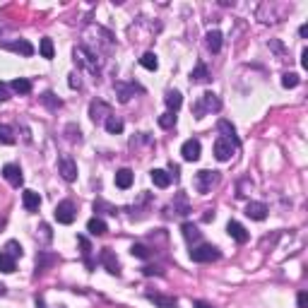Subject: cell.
<instances>
[{
	"instance_id": "6da1fadb",
	"label": "cell",
	"mask_w": 308,
	"mask_h": 308,
	"mask_svg": "<svg viewBox=\"0 0 308 308\" xmlns=\"http://www.w3.org/2000/svg\"><path fill=\"white\" fill-rule=\"evenodd\" d=\"M72 58H75V63L80 67H84L87 72H92L94 77H99V72H101V65H104V60L99 58V55H94L89 48H84V46H75V51H72Z\"/></svg>"
},
{
	"instance_id": "7a4b0ae2",
	"label": "cell",
	"mask_w": 308,
	"mask_h": 308,
	"mask_svg": "<svg viewBox=\"0 0 308 308\" xmlns=\"http://www.w3.org/2000/svg\"><path fill=\"white\" fill-rule=\"evenodd\" d=\"M222 108V101H219V96H217L215 92H205L195 101V106H193V116L195 118H205L207 113H217Z\"/></svg>"
},
{
	"instance_id": "3957f363",
	"label": "cell",
	"mask_w": 308,
	"mask_h": 308,
	"mask_svg": "<svg viewBox=\"0 0 308 308\" xmlns=\"http://www.w3.org/2000/svg\"><path fill=\"white\" fill-rule=\"evenodd\" d=\"M219 248L212 246V243H198L193 251H190V258L195 260V263H215L219 260Z\"/></svg>"
},
{
	"instance_id": "277c9868",
	"label": "cell",
	"mask_w": 308,
	"mask_h": 308,
	"mask_svg": "<svg viewBox=\"0 0 308 308\" xmlns=\"http://www.w3.org/2000/svg\"><path fill=\"white\" fill-rule=\"evenodd\" d=\"M217 181H219V174H217V171L202 169V171H198V176H195V188H198V193L207 195V193L212 190V186H217Z\"/></svg>"
},
{
	"instance_id": "5b68a950",
	"label": "cell",
	"mask_w": 308,
	"mask_h": 308,
	"mask_svg": "<svg viewBox=\"0 0 308 308\" xmlns=\"http://www.w3.org/2000/svg\"><path fill=\"white\" fill-rule=\"evenodd\" d=\"M77 217V210H75V202L72 200H63L55 205V219L58 224H72Z\"/></svg>"
},
{
	"instance_id": "8992f818",
	"label": "cell",
	"mask_w": 308,
	"mask_h": 308,
	"mask_svg": "<svg viewBox=\"0 0 308 308\" xmlns=\"http://www.w3.org/2000/svg\"><path fill=\"white\" fill-rule=\"evenodd\" d=\"M99 263L108 270V275L121 277V263H118V258H116V253H113L111 248H101V253H99Z\"/></svg>"
},
{
	"instance_id": "52a82bcc",
	"label": "cell",
	"mask_w": 308,
	"mask_h": 308,
	"mask_svg": "<svg viewBox=\"0 0 308 308\" xmlns=\"http://www.w3.org/2000/svg\"><path fill=\"white\" fill-rule=\"evenodd\" d=\"M58 174L65 178L67 183H72L75 178H77V164L72 161V157H67V154H63L60 159H58Z\"/></svg>"
},
{
	"instance_id": "ba28073f",
	"label": "cell",
	"mask_w": 308,
	"mask_h": 308,
	"mask_svg": "<svg viewBox=\"0 0 308 308\" xmlns=\"http://www.w3.org/2000/svg\"><path fill=\"white\" fill-rule=\"evenodd\" d=\"M234 152H236V145L231 140H227V137H219L215 142V157L219 161H229L234 157Z\"/></svg>"
},
{
	"instance_id": "9c48e42d",
	"label": "cell",
	"mask_w": 308,
	"mask_h": 308,
	"mask_svg": "<svg viewBox=\"0 0 308 308\" xmlns=\"http://www.w3.org/2000/svg\"><path fill=\"white\" fill-rule=\"evenodd\" d=\"M111 116V106L108 104H104V101H92V106H89V118H92L94 123H106V118Z\"/></svg>"
},
{
	"instance_id": "30bf717a",
	"label": "cell",
	"mask_w": 308,
	"mask_h": 308,
	"mask_svg": "<svg viewBox=\"0 0 308 308\" xmlns=\"http://www.w3.org/2000/svg\"><path fill=\"white\" fill-rule=\"evenodd\" d=\"M2 176H5V181H7L10 186H14V188H19L22 186V181H24L22 169H19L17 164H5V166H2Z\"/></svg>"
},
{
	"instance_id": "8fae6325",
	"label": "cell",
	"mask_w": 308,
	"mask_h": 308,
	"mask_svg": "<svg viewBox=\"0 0 308 308\" xmlns=\"http://www.w3.org/2000/svg\"><path fill=\"white\" fill-rule=\"evenodd\" d=\"M181 154L186 161H198L200 159V140H186L181 147Z\"/></svg>"
},
{
	"instance_id": "7c38bea8",
	"label": "cell",
	"mask_w": 308,
	"mask_h": 308,
	"mask_svg": "<svg viewBox=\"0 0 308 308\" xmlns=\"http://www.w3.org/2000/svg\"><path fill=\"white\" fill-rule=\"evenodd\" d=\"M22 205H24L27 212H36L41 207V195L36 190H24V193H22Z\"/></svg>"
},
{
	"instance_id": "4fadbf2b",
	"label": "cell",
	"mask_w": 308,
	"mask_h": 308,
	"mask_svg": "<svg viewBox=\"0 0 308 308\" xmlns=\"http://www.w3.org/2000/svg\"><path fill=\"white\" fill-rule=\"evenodd\" d=\"M246 215L251 217V219H255V222H263L268 217V205L265 202H248Z\"/></svg>"
},
{
	"instance_id": "5bb4252c",
	"label": "cell",
	"mask_w": 308,
	"mask_h": 308,
	"mask_svg": "<svg viewBox=\"0 0 308 308\" xmlns=\"http://www.w3.org/2000/svg\"><path fill=\"white\" fill-rule=\"evenodd\" d=\"M227 231H229V236H231L236 243H246V241H248V231H246V229H243V224H239V222H229Z\"/></svg>"
},
{
	"instance_id": "9a60e30c",
	"label": "cell",
	"mask_w": 308,
	"mask_h": 308,
	"mask_svg": "<svg viewBox=\"0 0 308 308\" xmlns=\"http://www.w3.org/2000/svg\"><path fill=\"white\" fill-rule=\"evenodd\" d=\"M5 48H7V51H12V53L34 55V46H31L27 39H19V41H12V43H5Z\"/></svg>"
},
{
	"instance_id": "2e32d148",
	"label": "cell",
	"mask_w": 308,
	"mask_h": 308,
	"mask_svg": "<svg viewBox=\"0 0 308 308\" xmlns=\"http://www.w3.org/2000/svg\"><path fill=\"white\" fill-rule=\"evenodd\" d=\"M147 299L154 304V306H159V308H178V301H176L174 296H164V294H152L149 292Z\"/></svg>"
},
{
	"instance_id": "e0dca14e",
	"label": "cell",
	"mask_w": 308,
	"mask_h": 308,
	"mask_svg": "<svg viewBox=\"0 0 308 308\" xmlns=\"http://www.w3.org/2000/svg\"><path fill=\"white\" fill-rule=\"evenodd\" d=\"M116 92H118V99L125 104V101H128L135 92H142V87H137V84H123V82H116Z\"/></svg>"
},
{
	"instance_id": "ac0fdd59",
	"label": "cell",
	"mask_w": 308,
	"mask_h": 308,
	"mask_svg": "<svg viewBox=\"0 0 308 308\" xmlns=\"http://www.w3.org/2000/svg\"><path fill=\"white\" fill-rule=\"evenodd\" d=\"M87 231H89L92 236H104V234L108 231V227L101 217H92V219L87 222Z\"/></svg>"
},
{
	"instance_id": "d6986e66",
	"label": "cell",
	"mask_w": 308,
	"mask_h": 308,
	"mask_svg": "<svg viewBox=\"0 0 308 308\" xmlns=\"http://www.w3.org/2000/svg\"><path fill=\"white\" fill-rule=\"evenodd\" d=\"M149 174H152V181H154V186L157 188L171 186V174H169V171H164V169H152Z\"/></svg>"
},
{
	"instance_id": "ffe728a7",
	"label": "cell",
	"mask_w": 308,
	"mask_h": 308,
	"mask_svg": "<svg viewBox=\"0 0 308 308\" xmlns=\"http://www.w3.org/2000/svg\"><path fill=\"white\" fill-rule=\"evenodd\" d=\"M190 82H198V84L210 82V70H207L205 63H198V65L193 67V72H190Z\"/></svg>"
},
{
	"instance_id": "44dd1931",
	"label": "cell",
	"mask_w": 308,
	"mask_h": 308,
	"mask_svg": "<svg viewBox=\"0 0 308 308\" xmlns=\"http://www.w3.org/2000/svg\"><path fill=\"white\" fill-rule=\"evenodd\" d=\"M181 231H183V239H186L188 243H198L200 241V229L195 227V224H190V222H186L183 227H181Z\"/></svg>"
},
{
	"instance_id": "7402d4cb",
	"label": "cell",
	"mask_w": 308,
	"mask_h": 308,
	"mask_svg": "<svg viewBox=\"0 0 308 308\" xmlns=\"http://www.w3.org/2000/svg\"><path fill=\"white\" fill-rule=\"evenodd\" d=\"M116 186L121 188V190H128V188L133 186V171L130 169H121L116 174Z\"/></svg>"
},
{
	"instance_id": "603a6c76",
	"label": "cell",
	"mask_w": 308,
	"mask_h": 308,
	"mask_svg": "<svg viewBox=\"0 0 308 308\" xmlns=\"http://www.w3.org/2000/svg\"><path fill=\"white\" fill-rule=\"evenodd\" d=\"M181 104H183V96H181V92H169L166 94V106H169V113H176L178 108H181Z\"/></svg>"
},
{
	"instance_id": "cb8c5ba5",
	"label": "cell",
	"mask_w": 308,
	"mask_h": 308,
	"mask_svg": "<svg viewBox=\"0 0 308 308\" xmlns=\"http://www.w3.org/2000/svg\"><path fill=\"white\" fill-rule=\"evenodd\" d=\"M10 89H12L14 94H29L31 92V82L24 80V77H17V80L10 82Z\"/></svg>"
},
{
	"instance_id": "d4e9b609",
	"label": "cell",
	"mask_w": 308,
	"mask_h": 308,
	"mask_svg": "<svg viewBox=\"0 0 308 308\" xmlns=\"http://www.w3.org/2000/svg\"><path fill=\"white\" fill-rule=\"evenodd\" d=\"M53 263H58V258H55V255L39 253V258H36V275H41L43 270L48 268V265H53Z\"/></svg>"
},
{
	"instance_id": "484cf974",
	"label": "cell",
	"mask_w": 308,
	"mask_h": 308,
	"mask_svg": "<svg viewBox=\"0 0 308 308\" xmlns=\"http://www.w3.org/2000/svg\"><path fill=\"white\" fill-rule=\"evenodd\" d=\"M219 133H224V137L227 140H231L236 147H239V137H236V130H234V125L229 121H219Z\"/></svg>"
},
{
	"instance_id": "4316f807",
	"label": "cell",
	"mask_w": 308,
	"mask_h": 308,
	"mask_svg": "<svg viewBox=\"0 0 308 308\" xmlns=\"http://www.w3.org/2000/svg\"><path fill=\"white\" fill-rule=\"evenodd\" d=\"M207 48H210L212 53H219V51H222V34H219V31H210V34H207Z\"/></svg>"
},
{
	"instance_id": "83f0119b",
	"label": "cell",
	"mask_w": 308,
	"mask_h": 308,
	"mask_svg": "<svg viewBox=\"0 0 308 308\" xmlns=\"http://www.w3.org/2000/svg\"><path fill=\"white\" fill-rule=\"evenodd\" d=\"M104 125H106V130L111 135H121L123 133V121L118 118V116H108Z\"/></svg>"
},
{
	"instance_id": "f1b7e54d",
	"label": "cell",
	"mask_w": 308,
	"mask_h": 308,
	"mask_svg": "<svg viewBox=\"0 0 308 308\" xmlns=\"http://www.w3.org/2000/svg\"><path fill=\"white\" fill-rule=\"evenodd\" d=\"M140 65L147 67V70H157L159 67V60H157V53H152V51H147V53H142V58H140Z\"/></svg>"
},
{
	"instance_id": "f546056e",
	"label": "cell",
	"mask_w": 308,
	"mask_h": 308,
	"mask_svg": "<svg viewBox=\"0 0 308 308\" xmlns=\"http://www.w3.org/2000/svg\"><path fill=\"white\" fill-rule=\"evenodd\" d=\"M2 253H7L12 260H17V258H22V255H24V251H22V246H19L17 241H7V243H5V251H2Z\"/></svg>"
},
{
	"instance_id": "4dcf8cb0",
	"label": "cell",
	"mask_w": 308,
	"mask_h": 308,
	"mask_svg": "<svg viewBox=\"0 0 308 308\" xmlns=\"http://www.w3.org/2000/svg\"><path fill=\"white\" fill-rule=\"evenodd\" d=\"M41 101H43V104H46L48 108H53V111L63 106V101H60V99H58L53 92H43V94H41Z\"/></svg>"
},
{
	"instance_id": "1f68e13d",
	"label": "cell",
	"mask_w": 308,
	"mask_h": 308,
	"mask_svg": "<svg viewBox=\"0 0 308 308\" xmlns=\"http://www.w3.org/2000/svg\"><path fill=\"white\" fill-rule=\"evenodd\" d=\"M77 243L82 246V255H84V263H87V268L92 270L94 268V263L89 260V253H92V246H89V241L84 239V236H77Z\"/></svg>"
},
{
	"instance_id": "d6a6232c",
	"label": "cell",
	"mask_w": 308,
	"mask_h": 308,
	"mask_svg": "<svg viewBox=\"0 0 308 308\" xmlns=\"http://www.w3.org/2000/svg\"><path fill=\"white\" fill-rule=\"evenodd\" d=\"M171 207H174L176 215H181V217H186L188 212H190V207H188V202H186V195H178V198H176V202L171 205Z\"/></svg>"
},
{
	"instance_id": "836d02e7",
	"label": "cell",
	"mask_w": 308,
	"mask_h": 308,
	"mask_svg": "<svg viewBox=\"0 0 308 308\" xmlns=\"http://www.w3.org/2000/svg\"><path fill=\"white\" fill-rule=\"evenodd\" d=\"M0 142L2 145H14V133L10 125H2L0 123Z\"/></svg>"
},
{
	"instance_id": "e575fe53",
	"label": "cell",
	"mask_w": 308,
	"mask_h": 308,
	"mask_svg": "<svg viewBox=\"0 0 308 308\" xmlns=\"http://www.w3.org/2000/svg\"><path fill=\"white\" fill-rule=\"evenodd\" d=\"M0 272H7V275L14 272V260L7 253H2V251H0Z\"/></svg>"
},
{
	"instance_id": "d590c367",
	"label": "cell",
	"mask_w": 308,
	"mask_h": 308,
	"mask_svg": "<svg viewBox=\"0 0 308 308\" xmlns=\"http://www.w3.org/2000/svg\"><path fill=\"white\" fill-rule=\"evenodd\" d=\"M299 82L301 80H299L296 72H284V75H282V87H287V89H294Z\"/></svg>"
},
{
	"instance_id": "8d00e7d4",
	"label": "cell",
	"mask_w": 308,
	"mask_h": 308,
	"mask_svg": "<svg viewBox=\"0 0 308 308\" xmlns=\"http://www.w3.org/2000/svg\"><path fill=\"white\" fill-rule=\"evenodd\" d=\"M130 253H133L135 258H140V260H147V258H149V248L145 246V243H133Z\"/></svg>"
},
{
	"instance_id": "74e56055",
	"label": "cell",
	"mask_w": 308,
	"mask_h": 308,
	"mask_svg": "<svg viewBox=\"0 0 308 308\" xmlns=\"http://www.w3.org/2000/svg\"><path fill=\"white\" fill-rule=\"evenodd\" d=\"M39 51H41V55L43 58H53V41L51 39H41V43H39Z\"/></svg>"
},
{
	"instance_id": "f35d334b",
	"label": "cell",
	"mask_w": 308,
	"mask_h": 308,
	"mask_svg": "<svg viewBox=\"0 0 308 308\" xmlns=\"http://www.w3.org/2000/svg\"><path fill=\"white\" fill-rule=\"evenodd\" d=\"M159 125L164 128V130L176 128V113H164V116H159Z\"/></svg>"
},
{
	"instance_id": "ab89813d",
	"label": "cell",
	"mask_w": 308,
	"mask_h": 308,
	"mask_svg": "<svg viewBox=\"0 0 308 308\" xmlns=\"http://www.w3.org/2000/svg\"><path fill=\"white\" fill-rule=\"evenodd\" d=\"M94 212H104V215H116V207L113 205H108L104 200H96L94 202Z\"/></svg>"
},
{
	"instance_id": "60d3db41",
	"label": "cell",
	"mask_w": 308,
	"mask_h": 308,
	"mask_svg": "<svg viewBox=\"0 0 308 308\" xmlns=\"http://www.w3.org/2000/svg\"><path fill=\"white\" fill-rule=\"evenodd\" d=\"M296 301H299V308H308V294H306V292H301Z\"/></svg>"
},
{
	"instance_id": "b9f144b4",
	"label": "cell",
	"mask_w": 308,
	"mask_h": 308,
	"mask_svg": "<svg viewBox=\"0 0 308 308\" xmlns=\"http://www.w3.org/2000/svg\"><path fill=\"white\" fill-rule=\"evenodd\" d=\"M70 87H72V89H80V87H82L80 77H77V75H75V72H72V75H70Z\"/></svg>"
},
{
	"instance_id": "7bdbcfd3",
	"label": "cell",
	"mask_w": 308,
	"mask_h": 308,
	"mask_svg": "<svg viewBox=\"0 0 308 308\" xmlns=\"http://www.w3.org/2000/svg\"><path fill=\"white\" fill-rule=\"evenodd\" d=\"M7 99H10V94H7V84L0 82V101H7Z\"/></svg>"
},
{
	"instance_id": "ee69618b",
	"label": "cell",
	"mask_w": 308,
	"mask_h": 308,
	"mask_svg": "<svg viewBox=\"0 0 308 308\" xmlns=\"http://www.w3.org/2000/svg\"><path fill=\"white\" fill-rule=\"evenodd\" d=\"M169 169H171V178H178V176H181V169H178V166H176L174 161H171V164H169Z\"/></svg>"
},
{
	"instance_id": "f6af8a7d",
	"label": "cell",
	"mask_w": 308,
	"mask_h": 308,
	"mask_svg": "<svg viewBox=\"0 0 308 308\" xmlns=\"http://www.w3.org/2000/svg\"><path fill=\"white\" fill-rule=\"evenodd\" d=\"M142 272H145L147 277H152V275H161V270H157V268H145Z\"/></svg>"
},
{
	"instance_id": "bcb514c9",
	"label": "cell",
	"mask_w": 308,
	"mask_h": 308,
	"mask_svg": "<svg viewBox=\"0 0 308 308\" xmlns=\"http://www.w3.org/2000/svg\"><path fill=\"white\" fill-rule=\"evenodd\" d=\"M193 308H215L212 304H207V301H195L193 304Z\"/></svg>"
},
{
	"instance_id": "7dc6e473",
	"label": "cell",
	"mask_w": 308,
	"mask_h": 308,
	"mask_svg": "<svg viewBox=\"0 0 308 308\" xmlns=\"http://www.w3.org/2000/svg\"><path fill=\"white\" fill-rule=\"evenodd\" d=\"M205 222H210V219H215V210H205V217H202Z\"/></svg>"
},
{
	"instance_id": "c3c4849f",
	"label": "cell",
	"mask_w": 308,
	"mask_h": 308,
	"mask_svg": "<svg viewBox=\"0 0 308 308\" xmlns=\"http://www.w3.org/2000/svg\"><path fill=\"white\" fill-rule=\"evenodd\" d=\"M301 65L308 67V51H306V48H304V53H301Z\"/></svg>"
},
{
	"instance_id": "681fc988",
	"label": "cell",
	"mask_w": 308,
	"mask_h": 308,
	"mask_svg": "<svg viewBox=\"0 0 308 308\" xmlns=\"http://www.w3.org/2000/svg\"><path fill=\"white\" fill-rule=\"evenodd\" d=\"M299 34H301V36H308V24H304V27L299 29Z\"/></svg>"
},
{
	"instance_id": "f907efd6",
	"label": "cell",
	"mask_w": 308,
	"mask_h": 308,
	"mask_svg": "<svg viewBox=\"0 0 308 308\" xmlns=\"http://www.w3.org/2000/svg\"><path fill=\"white\" fill-rule=\"evenodd\" d=\"M36 308H46V304H43V299H41V296H36Z\"/></svg>"
},
{
	"instance_id": "816d5d0a",
	"label": "cell",
	"mask_w": 308,
	"mask_h": 308,
	"mask_svg": "<svg viewBox=\"0 0 308 308\" xmlns=\"http://www.w3.org/2000/svg\"><path fill=\"white\" fill-rule=\"evenodd\" d=\"M5 292H7V287H5V284L0 282V296H5Z\"/></svg>"
}]
</instances>
